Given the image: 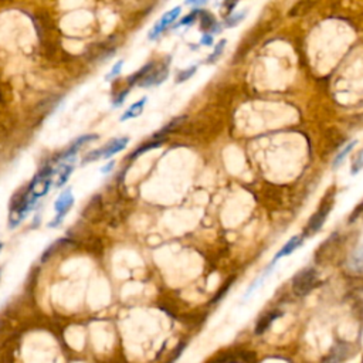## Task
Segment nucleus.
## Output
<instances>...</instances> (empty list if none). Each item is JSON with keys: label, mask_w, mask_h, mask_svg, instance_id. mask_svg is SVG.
<instances>
[{"label": "nucleus", "mask_w": 363, "mask_h": 363, "mask_svg": "<svg viewBox=\"0 0 363 363\" xmlns=\"http://www.w3.org/2000/svg\"><path fill=\"white\" fill-rule=\"evenodd\" d=\"M333 204H335V193H333V190H329V192L326 193V196L322 199L318 210L312 214V217L310 219L308 225L305 227V233L302 234L304 237H308V235L315 234V233L319 231L320 227L326 222L328 216L332 212Z\"/></svg>", "instance_id": "obj_1"}, {"label": "nucleus", "mask_w": 363, "mask_h": 363, "mask_svg": "<svg viewBox=\"0 0 363 363\" xmlns=\"http://www.w3.org/2000/svg\"><path fill=\"white\" fill-rule=\"evenodd\" d=\"M128 143H129L128 136L112 139V140L108 142L107 145H104L102 148L87 153L86 156H84V160H83V165H86L88 162H95V160L99 159H109V158H112L114 155L119 153L121 150L125 149Z\"/></svg>", "instance_id": "obj_2"}, {"label": "nucleus", "mask_w": 363, "mask_h": 363, "mask_svg": "<svg viewBox=\"0 0 363 363\" xmlns=\"http://www.w3.org/2000/svg\"><path fill=\"white\" fill-rule=\"evenodd\" d=\"M318 282V274L314 268H305L299 271L292 279V289L298 297H305L314 289Z\"/></svg>", "instance_id": "obj_3"}, {"label": "nucleus", "mask_w": 363, "mask_h": 363, "mask_svg": "<svg viewBox=\"0 0 363 363\" xmlns=\"http://www.w3.org/2000/svg\"><path fill=\"white\" fill-rule=\"evenodd\" d=\"M73 204H74V196H73L71 189L68 187V189L61 193V194L58 196V199L55 200V203H54V212H55V217H54L53 222H50L48 227L54 228V227H58V226L61 225V223H63V220H64L65 214L71 210Z\"/></svg>", "instance_id": "obj_4"}, {"label": "nucleus", "mask_w": 363, "mask_h": 363, "mask_svg": "<svg viewBox=\"0 0 363 363\" xmlns=\"http://www.w3.org/2000/svg\"><path fill=\"white\" fill-rule=\"evenodd\" d=\"M96 139H98V135H83V136L77 138L75 140H73V142L68 145V148H65L61 153H58V155L55 156L54 162H57V163L73 162L78 150L81 149V148H83L86 143L94 142V140H96Z\"/></svg>", "instance_id": "obj_5"}, {"label": "nucleus", "mask_w": 363, "mask_h": 363, "mask_svg": "<svg viewBox=\"0 0 363 363\" xmlns=\"http://www.w3.org/2000/svg\"><path fill=\"white\" fill-rule=\"evenodd\" d=\"M182 11V7L181 6H176V7H173L169 11H166L162 17H160L158 23L152 27V30L149 32V40H155V39H158V36H159L160 33L165 32V29H168L169 26H171L172 23L175 22L178 17H179V14H181Z\"/></svg>", "instance_id": "obj_6"}, {"label": "nucleus", "mask_w": 363, "mask_h": 363, "mask_svg": "<svg viewBox=\"0 0 363 363\" xmlns=\"http://www.w3.org/2000/svg\"><path fill=\"white\" fill-rule=\"evenodd\" d=\"M169 74V70H168V65H160L156 67V64L153 65V68L150 70L148 74L145 75L140 81L138 83L139 87H143V88H148V87H155L162 84Z\"/></svg>", "instance_id": "obj_7"}, {"label": "nucleus", "mask_w": 363, "mask_h": 363, "mask_svg": "<svg viewBox=\"0 0 363 363\" xmlns=\"http://www.w3.org/2000/svg\"><path fill=\"white\" fill-rule=\"evenodd\" d=\"M302 241H304V235H294V237H291L288 241L284 244V246L281 247V250L278 251L277 254L274 256L272 258V261H271V267H274V264L277 263L278 260H281L282 257L285 256H289V254H292L297 248H298L301 244H302Z\"/></svg>", "instance_id": "obj_8"}, {"label": "nucleus", "mask_w": 363, "mask_h": 363, "mask_svg": "<svg viewBox=\"0 0 363 363\" xmlns=\"http://www.w3.org/2000/svg\"><path fill=\"white\" fill-rule=\"evenodd\" d=\"M73 162H64V163H60L57 166V169H53V176L55 178V182H54V186L55 187H63L67 181L70 179L71 173H73Z\"/></svg>", "instance_id": "obj_9"}, {"label": "nucleus", "mask_w": 363, "mask_h": 363, "mask_svg": "<svg viewBox=\"0 0 363 363\" xmlns=\"http://www.w3.org/2000/svg\"><path fill=\"white\" fill-rule=\"evenodd\" d=\"M349 351H351L349 343H345V342L338 343L333 346L331 353L323 359V363H342L349 356Z\"/></svg>", "instance_id": "obj_10"}, {"label": "nucleus", "mask_w": 363, "mask_h": 363, "mask_svg": "<svg viewBox=\"0 0 363 363\" xmlns=\"http://www.w3.org/2000/svg\"><path fill=\"white\" fill-rule=\"evenodd\" d=\"M199 22H200V29L203 32H210L209 34L219 33L220 29H222V26L219 23H216L213 16L206 10H200V13H199Z\"/></svg>", "instance_id": "obj_11"}, {"label": "nucleus", "mask_w": 363, "mask_h": 363, "mask_svg": "<svg viewBox=\"0 0 363 363\" xmlns=\"http://www.w3.org/2000/svg\"><path fill=\"white\" fill-rule=\"evenodd\" d=\"M348 267L352 272H356V274L363 272V244L358 246L353 250L352 254L349 257Z\"/></svg>", "instance_id": "obj_12"}, {"label": "nucleus", "mask_w": 363, "mask_h": 363, "mask_svg": "<svg viewBox=\"0 0 363 363\" xmlns=\"http://www.w3.org/2000/svg\"><path fill=\"white\" fill-rule=\"evenodd\" d=\"M146 102H148V98L146 96H143V98H140L138 102H135V104H132L131 107L122 114V117L119 118L121 119V122H124V121H128V119H132V118H136L139 117L140 114H142V111H143V108L146 105Z\"/></svg>", "instance_id": "obj_13"}, {"label": "nucleus", "mask_w": 363, "mask_h": 363, "mask_svg": "<svg viewBox=\"0 0 363 363\" xmlns=\"http://www.w3.org/2000/svg\"><path fill=\"white\" fill-rule=\"evenodd\" d=\"M281 315H282L281 312H277V311H274V312H270V314H267L266 317H263L261 319L257 322V325H256V333H257V335H263V333H264V332L267 331L268 328L271 326V323H272L274 320L277 319V318H279Z\"/></svg>", "instance_id": "obj_14"}, {"label": "nucleus", "mask_w": 363, "mask_h": 363, "mask_svg": "<svg viewBox=\"0 0 363 363\" xmlns=\"http://www.w3.org/2000/svg\"><path fill=\"white\" fill-rule=\"evenodd\" d=\"M356 145H358V140H352V142H349V143H348V145H346V146H345V148H343V149H342L341 152H339V153L335 156L333 165H332V166H333V169H336V168H339V166H341L342 163H343V160H345V158H346V156H348V155L352 152V149L355 148V146H356Z\"/></svg>", "instance_id": "obj_15"}, {"label": "nucleus", "mask_w": 363, "mask_h": 363, "mask_svg": "<svg viewBox=\"0 0 363 363\" xmlns=\"http://www.w3.org/2000/svg\"><path fill=\"white\" fill-rule=\"evenodd\" d=\"M225 47H226V40H222L220 43L216 45L213 54H212V55H209V58L206 60V63H207V64H213V63H216V61H217V60L222 57V53H223Z\"/></svg>", "instance_id": "obj_16"}, {"label": "nucleus", "mask_w": 363, "mask_h": 363, "mask_svg": "<svg viewBox=\"0 0 363 363\" xmlns=\"http://www.w3.org/2000/svg\"><path fill=\"white\" fill-rule=\"evenodd\" d=\"M163 143V140H156V142H150V143H146V145H143V146H140L138 150H135L129 158L131 159H134V158H136L139 155H142V153H145V152H148L150 149H155V148H159L160 145Z\"/></svg>", "instance_id": "obj_17"}, {"label": "nucleus", "mask_w": 363, "mask_h": 363, "mask_svg": "<svg viewBox=\"0 0 363 363\" xmlns=\"http://www.w3.org/2000/svg\"><path fill=\"white\" fill-rule=\"evenodd\" d=\"M244 17H246V11H241V13H234V14H231V16H228V17L226 19L225 26L226 27H233V26H237V24L241 22Z\"/></svg>", "instance_id": "obj_18"}, {"label": "nucleus", "mask_w": 363, "mask_h": 363, "mask_svg": "<svg viewBox=\"0 0 363 363\" xmlns=\"http://www.w3.org/2000/svg\"><path fill=\"white\" fill-rule=\"evenodd\" d=\"M199 13H200V10H192V13H189L187 16H184L183 19L179 20V23L175 26V29H179L182 26H189V24H192V23L196 20V17H199Z\"/></svg>", "instance_id": "obj_19"}, {"label": "nucleus", "mask_w": 363, "mask_h": 363, "mask_svg": "<svg viewBox=\"0 0 363 363\" xmlns=\"http://www.w3.org/2000/svg\"><path fill=\"white\" fill-rule=\"evenodd\" d=\"M194 73H196V65L189 67L187 70H182L181 73L178 74V77H176V83H183V81L189 80Z\"/></svg>", "instance_id": "obj_20"}, {"label": "nucleus", "mask_w": 363, "mask_h": 363, "mask_svg": "<svg viewBox=\"0 0 363 363\" xmlns=\"http://www.w3.org/2000/svg\"><path fill=\"white\" fill-rule=\"evenodd\" d=\"M122 65H124V60H119L117 64L112 67V70L108 73L107 77H105V80H107V81H112L114 78H117L118 75L121 74V71H122Z\"/></svg>", "instance_id": "obj_21"}, {"label": "nucleus", "mask_w": 363, "mask_h": 363, "mask_svg": "<svg viewBox=\"0 0 363 363\" xmlns=\"http://www.w3.org/2000/svg\"><path fill=\"white\" fill-rule=\"evenodd\" d=\"M363 169V150L356 156L352 163V175H358Z\"/></svg>", "instance_id": "obj_22"}, {"label": "nucleus", "mask_w": 363, "mask_h": 363, "mask_svg": "<svg viewBox=\"0 0 363 363\" xmlns=\"http://www.w3.org/2000/svg\"><path fill=\"white\" fill-rule=\"evenodd\" d=\"M129 94V90H122L119 94H118L115 98H114V101H112V107L114 108H118V107H121L124 102H125V98L128 96Z\"/></svg>", "instance_id": "obj_23"}, {"label": "nucleus", "mask_w": 363, "mask_h": 363, "mask_svg": "<svg viewBox=\"0 0 363 363\" xmlns=\"http://www.w3.org/2000/svg\"><path fill=\"white\" fill-rule=\"evenodd\" d=\"M202 45H212L213 44V36H210L209 33H204L202 36V40H200Z\"/></svg>", "instance_id": "obj_24"}, {"label": "nucleus", "mask_w": 363, "mask_h": 363, "mask_svg": "<svg viewBox=\"0 0 363 363\" xmlns=\"http://www.w3.org/2000/svg\"><path fill=\"white\" fill-rule=\"evenodd\" d=\"M114 166H115V160H111V162H108L105 166H102V168H101V173L107 175V173H109V172L114 169Z\"/></svg>", "instance_id": "obj_25"}, {"label": "nucleus", "mask_w": 363, "mask_h": 363, "mask_svg": "<svg viewBox=\"0 0 363 363\" xmlns=\"http://www.w3.org/2000/svg\"><path fill=\"white\" fill-rule=\"evenodd\" d=\"M1 248H3V244H1V243H0V251H1Z\"/></svg>", "instance_id": "obj_26"}]
</instances>
